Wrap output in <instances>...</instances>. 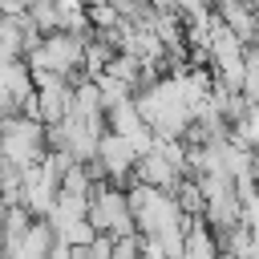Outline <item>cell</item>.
Wrapping results in <instances>:
<instances>
[{
  "label": "cell",
  "instance_id": "obj_1",
  "mask_svg": "<svg viewBox=\"0 0 259 259\" xmlns=\"http://www.w3.org/2000/svg\"><path fill=\"white\" fill-rule=\"evenodd\" d=\"M130 210H134V223L142 235H166V231H178L186 210L178 206V198L170 190H158V186H146V182H134L130 190Z\"/></svg>",
  "mask_w": 259,
  "mask_h": 259
},
{
  "label": "cell",
  "instance_id": "obj_8",
  "mask_svg": "<svg viewBox=\"0 0 259 259\" xmlns=\"http://www.w3.org/2000/svg\"><path fill=\"white\" fill-rule=\"evenodd\" d=\"M231 138L243 142L247 150H259V105L255 101H247V109L231 121Z\"/></svg>",
  "mask_w": 259,
  "mask_h": 259
},
{
  "label": "cell",
  "instance_id": "obj_5",
  "mask_svg": "<svg viewBox=\"0 0 259 259\" xmlns=\"http://www.w3.org/2000/svg\"><path fill=\"white\" fill-rule=\"evenodd\" d=\"M105 170V182L121 186V182H134V166H138V150L130 138H121L117 130H105L101 142H97V154H93Z\"/></svg>",
  "mask_w": 259,
  "mask_h": 259
},
{
  "label": "cell",
  "instance_id": "obj_4",
  "mask_svg": "<svg viewBox=\"0 0 259 259\" xmlns=\"http://www.w3.org/2000/svg\"><path fill=\"white\" fill-rule=\"evenodd\" d=\"M36 81V105H32V117L53 125V121H65L73 113V81L61 77V73H32Z\"/></svg>",
  "mask_w": 259,
  "mask_h": 259
},
{
  "label": "cell",
  "instance_id": "obj_6",
  "mask_svg": "<svg viewBox=\"0 0 259 259\" xmlns=\"http://www.w3.org/2000/svg\"><path fill=\"white\" fill-rule=\"evenodd\" d=\"M36 93V81H32V69L28 61H8L0 65V117H12V113H24L28 101Z\"/></svg>",
  "mask_w": 259,
  "mask_h": 259
},
{
  "label": "cell",
  "instance_id": "obj_9",
  "mask_svg": "<svg viewBox=\"0 0 259 259\" xmlns=\"http://www.w3.org/2000/svg\"><path fill=\"white\" fill-rule=\"evenodd\" d=\"M28 20L40 32H57V0H32L28 4Z\"/></svg>",
  "mask_w": 259,
  "mask_h": 259
},
{
  "label": "cell",
  "instance_id": "obj_3",
  "mask_svg": "<svg viewBox=\"0 0 259 259\" xmlns=\"http://www.w3.org/2000/svg\"><path fill=\"white\" fill-rule=\"evenodd\" d=\"M49 142H45V121L28 117V113H12V117H0V154L8 162H16L20 170L24 166H36L45 158Z\"/></svg>",
  "mask_w": 259,
  "mask_h": 259
},
{
  "label": "cell",
  "instance_id": "obj_7",
  "mask_svg": "<svg viewBox=\"0 0 259 259\" xmlns=\"http://www.w3.org/2000/svg\"><path fill=\"white\" fill-rule=\"evenodd\" d=\"M16 251V259H49V251L57 247V231L49 219H32L28 231L20 235V243H4Z\"/></svg>",
  "mask_w": 259,
  "mask_h": 259
},
{
  "label": "cell",
  "instance_id": "obj_2",
  "mask_svg": "<svg viewBox=\"0 0 259 259\" xmlns=\"http://www.w3.org/2000/svg\"><path fill=\"white\" fill-rule=\"evenodd\" d=\"M89 223L97 235H138V223H134V210H130V194L113 182H97L89 190Z\"/></svg>",
  "mask_w": 259,
  "mask_h": 259
}]
</instances>
